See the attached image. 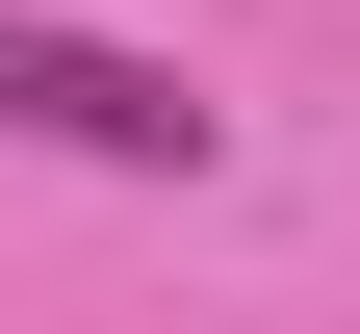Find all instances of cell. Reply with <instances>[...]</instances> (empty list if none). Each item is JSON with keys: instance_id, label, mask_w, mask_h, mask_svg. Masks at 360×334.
Segmentation results:
<instances>
[{"instance_id": "1", "label": "cell", "mask_w": 360, "mask_h": 334, "mask_svg": "<svg viewBox=\"0 0 360 334\" xmlns=\"http://www.w3.org/2000/svg\"><path fill=\"white\" fill-rule=\"evenodd\" d=\"M0 155H103V180H206L232 155V103L180 52H129V26H26L0 0Z\"/></svg>"}]
</instances>
